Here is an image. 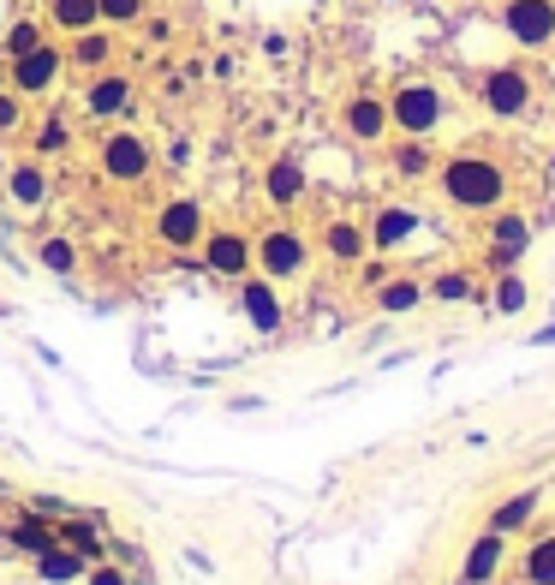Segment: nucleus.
Segmentation results:
<instances>
[{"label": "nucleus", "mask_w": 555, "mask_h": 585, "mask_svg": "<svg viewBox=\"0 0 555 585\" xmlns=\"http://www.w3.org/2000/svg\"><path fill=\"white\" fill-rule=\"evenodd\" d=\"M502 31L514 48H550L555 43V0H502Z\"/></svg>", "instance_id": "20e7f679"}, {"label": "nucleus", "mask_w": 555, "mask_h": 585, "mask_svg": "<svg viewBox=\"0 0 555 585\" xmlns=\"http://www.w3.org/2000/svg\"><path fill=\"white\" fill-rule=\"evenodd\" d=\"M12 120H19V102H12V96H0V126H12Z\"/></svg>", "instance_id": "7c9ffc66"}, {"label": "nucleus", "mask_w": 555, "mask_h": 585, "mask_svg": "<svg viewBox=\"0 0 555 585\" xmlns=\"http://www.w3.org/2000/svg\"><path fill=\"white\" fill-rule=\"evenodd\" d=\"M12 198H19V203H36V198H43V174H36V168H19V174H12Z\"/></svg>", "instance_id": "a878e982"}, {"label": "nucleus", "mask_w": 555, "mask_h": 585, "mask_svg": "<svg viewBox=\"0 0 555 585\" xmlns=\"http://www.w3.org/2000/svg\"><path fill=\"white\" fill-rule=\"evenodd\" d=\"M204 258H209V270H216V275H251V263H257V246H251L245 234H233V227H221V234H209Z\"/></svg>", "instance_id": "9d476101"}, {"label": "nucleus", "mask_w": 555, "mask_h": 585, "mask_svg": "<svg viewBox=\"0 0 555 585\" xmlns=\"http://www.w3.org/2000/svg\"><path fill=\"white\" fill-rule=\"evenodd\" d=\"M102 19V0H55V24L60 31H91Z\"/></svg>", "instance_id": "4be33fe9"}, {"label": "nucleus", "mask_w": 555, "mask_h": 585, "mask_svg": "<svg viewBox=\"0 0 555 585\" xmlns=\"http://www.w3.org/2000/svg\"><path fill=\"white\" fill-rule=\"evenodd\" d=\"M490 305H496L502 317H520L526 305H532V287H526V275H514V263L490 282Z\"/></svg>", "instance_id": "f3484780"}, {"label": "nucleus", "mask_w": 555, "mask_h": 585, "mask_svg": "<svg viewBox=\"0 0 555 585\" xmlns=\"http://www.w3.org/2000/svg\"><path fill=\"white\" fill-rule=\"evenodd\" d=\"M102 55H108V36H84V43H79V60H91V67H96Z\"/></svg>", "instance_id": "cd10ccee"}, {"label": "nucleus", "mask_w": 555, "mask_h": 585, "mask_svg": "<svg viewBox=\"0 0 555 585\" xmlns=\"http://www.w3.org/2000/svg\"><path fill=\"white\" fill-rule=\"evenodd\" d=\"M340 126H347V138H359V144H383V138L395 132L388 96H352L347 108H340Z\"/></svg>", "instance_id": "423d86ee"}, {"label": "nucleus", "mask_w": 555, "mask_h": 585, "mask_svg": "<svg viewBox=\"0 0 555 585\" xmlns=\"http://www.w3.org/2000/svg\"><path fill=\"white\" fill-rule=\"evenodd\" d=\"M305 263H311V246L293 227H269V234L257 239V270L269 275V282H293V275H305Z\"/></svg>", "instance_id": "39448f33"}, {"label": "nucleus", "mask_w": 555, "mask_h": 585, "mask_svg": "<svg viewBox=\"0 0 555 585\" xmlns=\"http://www.w3.org/2000/svg\"><path fill=\"white\" fill-rule=\"evenodd\" d=\"M144 0H102V19H137Z\"/></svg>", "instance_id": "bb28decb"}, {"label": "nucleus", "mask_w": 555, "mask_h": 585, "mask_svg": "<svg viewBox=\"0 0 555 585\" xmlns=\"http://www.w3.org/2000/svg\"><path fill=\"white\" fill-rule=\"evenodd\" d=\"M67 144V126H43V150H60Z\"/></svg>", "instance_id": "c756f323"}, {"label": "nucleus", "mask_w": 555, "mask_h": 585, "mask_svg": "<svg viewBox=\"0 0 555 585\" xmlns=\"http://www.w3.org/2000/svg\"><path fill=\"white\" fill-rule=\"evenodd\" d=\"M245 317L257 329H281V299H275V287L263 282V275H257V282H245Z\"/></svg>", "instance_id": "a211bd4d"}, {"label": "nucleus", "mask_w": 555, "mask_h": 585, "mask_svg": "<svg viewBox=\"0 0 555 585\" xmlns=\"http://www.w3.org/2000/svg\"><path fill=\"white\" fill-rule=\"evenodd\" d=\"M161 239H168V246H197V239H204V210H197V203H168V210H161Z\"/></svg>", "instance_id": "4468645a"}, {"label": "nucleus", "mask_w": 555, "mask_h": 585, "mask_svg": "<svg viewBox=\"0 0 555 585\" xmlns=\"http://www.w3.org/2000/svg\"><path fill=\"white\" fill-rule=\"evenodd\" d=\"M55 79H60L55 48H31V55H19V67H12V84H19V91H48Z\"/></svg>", "instance_id": "2eb2a0df"}, {"label": "nucleus", "mask_w": 555, "mask_h": 585, "mask_svg": "<svg viewBox=\"0 0 555 585\" xmlns=\"http://www.w3.org/2000/svg\"><path fill=\"white\" fill-rule=\"evenodd\" d=\"M388 162H395V174H407V180H419V174H436V162H431V150H424V138H400Z\"/></svg>", "instance_id": "aec40b11"}, {"label": "nucleus", "mask_w": 555, "mask_h": 585, "mask_svg": "<svg viewBox=\"0 0 555 585\" xmlns=\"http://www.w3.org/2000/svg\"><path fill=\"white\" fill-rule=\"evenodd\" d=\"M263 186H269L275 203H299V198H305V168H299L293 156H281V162L269 168V180H263Z\"/></svg>", "instance_id": "6ab92c4d"}, {"label": "nucleus", "mask_w": 555, "mask_h": 585, "mask_svg": "<svg viewBox=\"0 0 555 585\" xmlns=\"http://www.w3.org/2000/svg\"><path fill=\"white\" fill-rule=\"evenodd\" d=\"M43 258L55 263V270H72V246H60V239H48V246H43Z\"/></svg>", "instance_id": "c85d7f7f"}, {"label": "nucleus", "mask_w": 555, "mask_h": 585, "mask_svg": "<svg viewBox=\"0 0 555 585\" xmlns=\"http://www.w3.org/2000/svg\"><path fill=\"white\" fill-rule=\"evenodd\" d=\"M323 251H329L335 263H364V251H371V227L364 222H329L323 227Z\"/></svg>", "instance_id": "ddd939ff"}, {"label": "nucleus", "mask_w": 555, "mask_h": 585, "mask_svg": "<svg viewBox=\"0 0 555 585\" xmlns=\"http://www.w3.org/2000/svg\"><path fill=\"white\" fill-rule=\"evenodd\" d=\"M520 580L526 585H555V532H538L520 550Z\"/></svg>", "instance_id": "dca6fc26"}, {"label": "nucleus", "mask_w": 555, "mask_h": 585, "mask_svg": "<svg viewBox=\"0 0 555 585\" xmlns=\"http://www.w3.org/2000/svg\"><path fill=\"white\" fill-rule=\"evenodd\" d=\"M532 72L526 67H490L484 79H478V102H484L490 120H526L532 114Z\"/></svg>", "instance_id": "7ed1b4c3"}, {"label": "nucleus", "mask_w": 555, "mask_h": 585, "mask_svg": "<svg viewBox=\"0 0 555 585\" xmlns=\"http://www.w3.org/2000/svg\"><path fill=\"white\" fill-rule=\"evenodd\" d=\"M443 114H448V96H443V84H431V79H407L388 96V120H395L400 138H436Z\"/></svg>", "instance_id": "f03ea898"}, {"label": "nucleus", "mask_w": 555, "mask_h": 585, "mask_svg": "<svg viewBox=\"0 0 555 585\" xmlns=\"http://www.w3.org/2000/svg\"><path fill=\"white\" fill-rule=\"evenodd\" d=\"M502 562H508V532H478L472 538V550H466V562H460V585H490L502 574Z\"/></svg>", "instance_id": "0eeeda50"}, {"label": "nucleus", "mask_w": 555, "mask_h": 585, "mask_svg": "<svg viewBox=\"0 0 555 585\" xmlns=\"http://www.w3.org/2000/svg\"><path fill=\"white\" fill-rule=\"evenodd\" d=\"M431 292H436V299H443V305H466V299H472V292H478V282H472V275H466V270H443V275H436V282H431Z\"/></svg>", "instance_id": "5701e85b"}, {"label": "nucleus", "mask_w": 555, "mask_h": 585, "mask_svg": "<svg viewBox=\"0 0 555 585\" xmlns=\"http://www.w3.org/2000/svg\"><path fill=\"white\" fill-rule=\"evenodd\" d=\"M424 299H431V287H424L419 275H388V282H376V311H388V317L419 311Z\"/></svg>", "instance_id": "f8f14e48"}, {"label": "nucleus", "mask_w": 555, "mask_h": 585, "mask_svg": "<svg viewBox=\"0 0 555 585\" xmlns=\"http://www.w3.org/2000/svg\"><path fill=\"white\" fill-rule=\"evenodd\" d=\"M91 108H96V114L125 108V79H102V84H91Z\"/></svg>", "instance_id": "b1692460"}, {"label": "nucleus", "mask_w": 555, "mask_h": 585, "mask_svg": "<svg viewBox=\"0 0 555 585\" xmlns=\"http://www.w3.org/2000/svg\"><path fill=\"white\" fill-rule=\"evenodd\" d=\"M102 168L113 174V180H144L149 174V144L144 138H108V150H102Z\"/></svg>", "instance_id": "9b49d317"}, {"label": "nucleus", "mask_w": 555, "mask_h": 585, "mask_svg": "<svg viewBox=\"0 0 555 585\" xmlns=\"http://www.w3.org/2000/svg\"><path fill=\"white\" fill-rule=\"evenodd\" d=\"M31 48H43V31H36V24H12V36H7V55L19 60V55H31Z\"/></svg>", "instance_id": "393cba45"}, {"label": "nucleus", "mask_w": 555, "mask_h": 585, "mask_svg": "<svg viewBox=\"0 0 555 585\" xmlns=\"http://www.w3.org/2000/svg\"><path fill=\"white\" fill-rule=\"evenodd\" d=\"M419 227H424L419 210H407V203H388V210H376V222H371V251H407Z\"/></svg>", "instance_id": "1a4fd4ad"}, {"label": "nucleus", "mask_w": 555, "mask_h": 585, "mask_svg": "<svg viewBox=\"0 0 555 585\" xmlns=\"http://www.w3.org/2000/svg\"><path fill=\"white\" fill-rule=\"evenodd\" d=\"M532 508H538L532 490H526V496H508L502 508H490V532H520L526 520H532Z\"/></svg>", "instance_id": "412c9836"}, {"label": "nucleus", "mask_w": 555, "mask_h": 585, "mask_svg": "<svg viewBox=\"0 0 555 585\" xmlns=\"http://www.w3.org/2000/svg\"><path fill=\"white\" fill-rule=\"evenodd\" d=\"M526 246H532V222H526L520 210H490V263L508 270Z\"/></svg>", "instance_id": "6e6552de"}, {"label": "nucleus", "mask_w": 555, "mask_h": 585, "mask_svg": "<svg viewBox=\"0 0 555 585\" xmlns=\"http://www.w3.org/2000/svg\"><path fill=\"white\" fill-rule=\"evenodd\" d=\"M436 192H443L448 210H460V215H490V210L508 203L514 180L496 156H484V150H454V156L436 162Z\"/></svg>", "instance_id": "f257e3e1"}]
</instances>
